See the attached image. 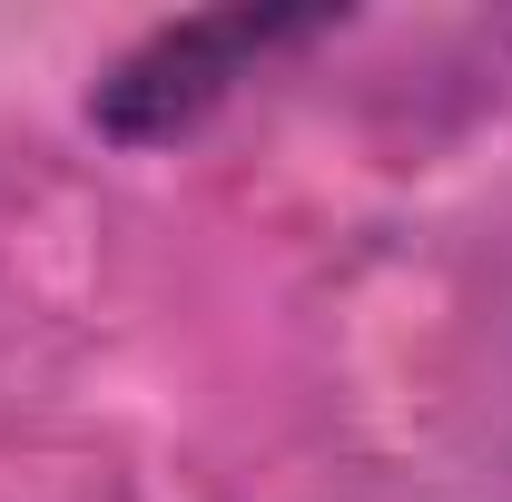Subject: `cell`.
<instances>
[{
  "label": "cell",
  "instance_id": "1",
  "mask_svg": "<svg viewBox=\"0 0 512 502\" xmlns=\"http://www.w3.org/2000/svg\"><path fill=\"white\" fill-rule=\"evenodd\" d=\"M306 20H188V30H158L138 60L109 79V99H99V119L128 128V138H168V128H188L227 79L237 60H256L266 40H296Z\"/></svg>",
  "mask_w": 512,
  "mask_h": 502
}]
</instances>
